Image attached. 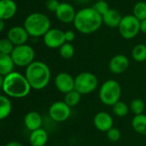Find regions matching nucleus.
<instances>
[{"mask_svg":"<svg viewBox=\"0 0 146 146\" xmlns=\"http://www.w3.org/2000/svg\"><path fill=\"white\" fill-rule=\"evenodd\" d=\"M102 23V16L93 7H85L78 10L73 21L76 30L83 34H90L96 32Z\"/></svg>","mask_w":146,"mask_h":146,"instance_id":"1","label":"nucleus"},{"mask_svg":"<svg viewBox=\"0 0 146 146\" xmlns=\"http://www.w3.org/2000/svg\"><path fill=\"white\" fill-rule=\"evenodd\" d=\"M31 89L32 88L25 75L18 72L13 71L4 76L2 90L7 97L22 98L29 94Z\"/></svg>","mask_w":146,"mask_h":146,"instance_id":"2","label":"nucleus"},{"mask_svg":"<svg viewBox=\"0 0 146 146\" xmlns=\"http://www.w3.org/2000/svg\"><path fill=\"white\" fill-rule=\"evenodd\" d=\"M25 77L34 90H42L47 86L51 80V70L47 64L40 61H34L26 68Z\"/></svg>","mask_w":146,"mask_h":146,"instance_id":"3","label":"nucleus"},{"mask_svg":"<svg viewBox=\"0 0 146 146\" xmlns=\"http://www.w3.org/2000/svg\"><path fill=\"white\" fill-rule=\"evenodd\" d=\"M23 27L29 36L43 37L51 29V21L45 14L34 12L27 16Z\"/></svg>","mask_w":146,"mask_h":146,"instance_id":"4","label":"nucleus"},{"mask_svg":"<svg viewBox=\"0 0 146 146\" xmlns=\"http://www.w3.org/2000/svg\"><path fill=\"white\" fill-rule=\"evenodd\" d=\"M121 92V86L118 81L115 80H108L100 86L99 98L104 105L113 106L120 101Z\"/></svg>","mask_w":146,"mask_h":146,"instance_id":"5","label":"nucleus"},{"mask_svg":"<svg viewBox=\"0 0 146 146\" xmlns=\"http://www.w3.org/2000/svg\"><path fill=\"white\" fill-rule=\"evenodd\" d=\"M97 77L90 72H82L75 77V90L81 95H88L95 92L98 86Z\"/></svg>","mask_w":146,"mask_h":146,"instance_id":"6","label":"nucleus"},{"mask_svg":"<svg viewBox=\"0 0 146 146\" xmlns=\"http://www.w3.org/2000/svg\"><path fill=\"white\" fill-rule=\"evenodd\" d=\"M10 56L15 66L27 68L34 61L35 52L33 47L25 44L15 46Z\"/></svg>","mask_w":146,"mask_h":146,"instance_id":"7","label":"nucleus"},{"mask_svg":"<svg viewBox=\"0 0 146 146\" xmlns=\"http://www.w3.org/2000/svg\"><path fill=\"white\" fill-rule=\"evenodd\" d=\"M118 29L120 34L125 39L134 38L140 32V21L133 15H126L122 16Z\"/></svg>","mask_w":146,"mask_h":146,"instance_id":"8","label":"nucleus"},{"mask_svg":"<svg viewBox=\"0 0 146 146\" xmlns=\"http://www.w3.org/2000/svg\"><path fill=\"white\" fill-rule=\"evenodd\" d=\"M50 118L55 122H64L67 121L71 115V108L64 101H57L51 104L48 110Z\"/></svg>","mask_w":146,"mask_h":146,"instance_id":"9","label":"nucleus"},{"mask_svg":"<svg viewBox=\"0 0 146 146\" xmlns=\"http://www.w3.org/2000/svg\"><path fill=\"white\" fill-rule=\"evenodd\" d=\"M43 42L50 49H59L65 43V32L59 28H51L44 36Z\"/></svg>","mask_w":146,"mask_h":146,"instance_id":"10","label":"nucleus"},{"mask_svg":"<svg viewBox=\"0 0 146 146\" xmlns=\"http://www.w3.org/2000/svg\"><path fill=\"white\" fill-rule=\"evenodd\" d=\"M54 85L59 92L66 94L75 90V78L66 72H61L55 77Z\"/></svg>","mask_w":146,"mask_h":146,"instance_id":"11","label":"nucleus"},{"mask_svg":"<svg viewBox=\"0 0 146 146\" xmlns=\"http://www.w3.org/2000/svg\"><path fill=\"white\" fill-rule=\"evenodd\" d=\"M76 10L74 7L66 2L60 3L59 8L57 9L55 12V15L57 19L65 24H69V23H73L75 16H76Z\"/></svg>","mask_w":146,"mask_h":146,"instance_id":"12","label":"nucleus"},{"mask_svg":"<svg viewBox=\"0 0 146 146\" xmlns=\"http://www.w3.org/2000/svg\"><path fill=\"white\" fill-rule=\"evenodd\" d=\"M93 124L98 131L107 133L109 129L114 127V119L109 113L100 111L94 116Z\"/></svg>","mask_w":146,"mask_h":146,"instance_id":"13","label":"nucleus"},{"mask_svg":"<svg viewBox=\"0 0 146 146\" xmlns=\"http://www.w3.org/2000/svg\"><path fill=\"white\" fill-rule=\"evenodd\" d=\"M129 59L123 54L114 56L108 63V68L111 73L114 74H121L125 73L129 68Z\"/></svg>","mask_w":146,"mask_h":146,"instance_id":"14","label":"nucleus"},{"mask_svg":"<svg viewBox=\"0 0 146 146\" xmlns=\"http://www.w3.org/2000/svg\"><path fill=\"white\" fill-rule=\"evenodd\" d=\"M28 33L24 28V27L15 26L11 27L7 34V38L15 45L25 44L28 39Z\"/></svg>","mask_w":146,"mask_h":146,"instance_id":"15","label":"nucleus"},{"mask_svg":"<svg viewBox=\"0 0 146 146\" xmlns=\"http://www.w3.org/2000/svg\"><path fill=\"white\" fill-rule=\"evenodd\" d=\"M42 122L43 120L41 115L36 111H30L24 116V125L30 132L41 128Z\"/></svg>","mask_w":146,"mask_h":146,"instance_id":"16","label":"nucleus"},{"mask_svg":"<svg viewBox=\"0 0 146 146\" xmlns=\"http://www.w3.org/2000/svg\"><path fill=\"white\" fill-rule=\"evenodd\" d=\"M17 11L14 0H0V19L5 21L12 18Z\"/></svg>","mask_w":146,"mask_h":146,"instance_id":"17","label":"nucleus"},{"mask_svg":"<svg viewBox=\"0 0 146 146\" xmlns=\"http://www.w3.org/2000/svg\"><path fill=\"white\" fill-rule=\"evenodd\" d=\"M28 141L31 146H45L48 141V133L43 128L32 131L29 134Z\"/></svg>","mask_w":146,"mask_h":146,"instance_id":"18","label":"nucleus"},{"mask_svg":"<svg viewBox=\"0 0 146 146\" xmlns=\"http://www.w3.org/2000/svg\"><path fill=\"white\" fill-rule=\"evenodd\" d=\"M122 16L120 12L114 9H110L105 15H102V22L110 28H118Z\"/></svg>","mask_w":146,"mask_h":146,"instance_id":"19","label":"nucleus"},{"mask_svg":"<svg viewBox=\"0 0 146 146\" xmlns=\"http://www.w3.org/2000/svg\"><path fill=\"white\" fill-rule=\"evenodd\" d=\"M15 63L10 55L0 53V74L6 76L14 70Z\"/></svg>","mask_w":146,"mask_h":146,"instance_id":"20","label":"nucleus"},{"mask_svg":"<svg viewBox=\"0 0 146 146\" xmlns=\"http://www.w3.org/2000/svg\"><path fill=\"white\" fill-rule=\"evenodd\" d=\"M132 127L137 133L146 135V115L141 114L134 115L132 120Z\"/></svg>","mask_w":146,"mask_h":146,"instance_id":"21","label":"nucleus"},{"mask_svg":"<svg viewBox=\"0 0 146 146\" xmlns=\"http://www.w3.org/2000/svg\"><path fill=\"white\" fill-rule=\"evenodd\" d=\"M12 104L7 96L0 95V121L6 119L11 113Z\"/></svg>","mask_w":146,"mask_h":146,"instance_id":"22","label":"nucleus"},{"mask_svg":"<svg viewBox=\"0 0 146 146\" xmlns=\"http://www.w3.org/2000/svg\"><path fill=\"white\" fill-rule=\"evenodd\" d=\"M133 59L137 62H143L146 61V44H138L132 50Z\"/></svg>","mask_w":146,"mask_h":146,"instance_id":"23","label":"nucleus"},{"mask_svg":"<svg viewBox=\"0 0 146 146\" xmlns=\"http://www.w3.org/2000/svg\"><path fill=\"white\" fill-rule=\"evenodd\" d=\"M81 97L82 95L77 92L76 90H73L66 94H65V98L64 102L71 108L76 107L81 101Z\"/></svg>","mask_w":146,"mask_h":146,"instance_id":"24","label":"nucleus"},{"mask_svg":"<svg viewBox=\"0 0 146 146\" xmlns=\"http://www.w3.org/2000/svg\"><path fill=\"white\" fill-rule=\"evenodd\" d=\"M112 108H113V113L114 114V115L117 117H120V118L126 116L130 110V107L125 102H122L120 100L117 102L115 104H114Z\"/></svg>","mask_w":146,"mask_h":146,"instance_id":"25","label":"nucleus"},{"mask_svg":"<svg viewBox=\"0 0 146 146\" xmlns=\"http://www.w3.org/2000/svg\"><path fill=\"white\" fill-rule=\"evenodd\" d=\"M133 15L141 21H144L146 19V3L144 1H140L135 3V5L133 6Z\"/></svg>","mask_w":146,"mask_h":146,"instance_id":"26","label":"nucleus"},{"mask_svg":"<svg viewBox=\"0 0 146 146\" xmlns=\"http://www.w3.org/2000/svg\"><path fill=\"white\" fill-rule=\"evenodd\" d=\"M59 55L64 59H71L75 55V48L71 43L65 42L59 49Z\"/></svg>","mask_w":146,"mask_h":146,"instance_id":"27","label":"nucleus"},{"mask_svg":"<svg viewBox=\"0 0 146 146\" xmlns=\"http://www.w3.org/2000/svg\"><path fill=\"white\" fill-rule=\"evenodd\" d=\"M130 110L135 115L144 114L145 110V101L141 98H134L130 104Z\"/></svg>","mask_w":146,"mask_h":146,"instance_id":"28","label":"nucleus"},{"mask_svg":"<svg viewBox=\"0 0 146 146\" xmlns=\"http://www.w3.org/2000/svg\"><path fill=\"white\" fill-rule=\"evenodd\" d=\"M15 48V45L6 38L0 39V53L10 55Z\"/></svg>","mask_w":146,"mask_h":146,"instance_id":"29","label":"nucleus"},{"mask_svg":"<svg viewBox=\"0 0 146 146\" xmlns=\"http://www.w3.org/2000/svg\"><path fill=\"white\" fill-rule=\"evenodd\" d=\"M97 13H99L102 16L105 15L109 9V5L106 1H96L94 5L92 6Z\"/></svg>","mask_w":146,"mask_h":146,"instance_id":"30","label":"nucleus"},{"mask_svg":"<svg viewBox=\"0 0 146 146\" xmlns=\"http://www.w3.org/2000/svg\"><path fill=\"white\" fill-rule=\"evenodd\" d=\"M107 138L111 142H118L121 138V133L120 129L116 127H112L107 133Z\"/></svg>","mask_w":146,"mask_h":146,"instance_id":"31","label":"nucleus"},{"mask_svg":"<svg viewBox=\"0 0 146 146\" xmlns=\"http://www.w3.org/2000/svg\"><path fill=\"white\" fill-rule=\"evenodd\" d=\"M60 3L58 0H46V7L49 11L52 12H56L57 9L59 8Z\"/></svg>","mask_w":146,"mask_h":146,"instance_id":"32","label":"nucleus"},{"mask_svg":"<svg viewBox=\"0 0 146 146\" xmlns=\"http://www.w3.org/2000/svg\"><path fill=\"white\" fill-rule=\"evenodd\" d=\"M65 42L71 43L76 38V33L71 30H67L65 32Z\"/></svg>","mask_w":146,"mask_h":146,"instance_id":"33","label":"nucleus"},{"mask_svg":"<svg viewBox=\"0 0 146 146\" xmlns=\"http://www.w3.org/2000/svg\"><path fill=\"white\" fill-rule=\"evenodd\" d=\"M140 32L146 34V19L140 21Z\"/></svg>","mask_w":146,"mask_h":146,"instance_id":"34","label":"nucleus"},{"mask_svg":"<svg viewBox=\"0 0 146 146\" xmlns=\"http://www.w3.org/2000/svg\"><path fill=\"white\" fill-rule=\"evenodd\" d=\"M4 146H23L21 143L19 142H15V141H13V142H9L8 143L7 145H5Z\"/></svg>","mask_w":146,"mask_h":146,"instance_id":"35","label":"nucleus"},{"mask_svg":"<svg viewBox=\"0 0 146 146\" xmlns=\"http://www.w3.org/2000/svg\"><path fill=\"white\" fill-rule=\"evenodd\" d=\"M4 27H5V22L3 20L0 19V33L3 32V30L4 29Z\"/></svg>","mask_w":146,"mask_h":146,"instance_id":"36","label":"nucleus"},{"mask_svg":"<svg viewBox=\"0 0 146 146\" xmlns=\"http://www.w3.org/2000/svg\"><path fill=\"white\" fill-rule=\"evenodd\" d=\"M3 80H4V76L0 74V90L3 89Z\"/></svg>","mask_w":146,"mask_h":146,"instance_id":"37","label":"nucleus"},{"mask_svg":"<svg viewBox=\"0 0 146 146\" xmlns=\"http://www.w3.org/2000/svg\"><path fill=\"white\" fill-rule=\"evenodd\" d=\"M96 1H106V0H96Z\"/></svg>","mask_w":146,"mask_h":146,"instance_id":"38","label":"nucleus"},{"mask_svg":"<svg viewBox=\"0 0 146 146\" xmlns=\"http://www.w3.org/2000/svg\"><path fill=\"white\" fill-rule=\"evenodd\" d=\"M53 146H62V145H53Z\"/></svg>","mask_w":146,"mask_h":146,"instance_id":"39","label":"nucleus"}]
</instances>
